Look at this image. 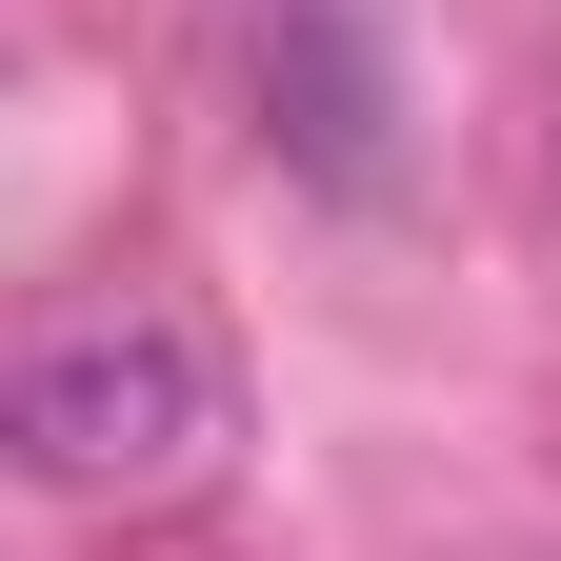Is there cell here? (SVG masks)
<instances>
[{
	"label": "cell",
	"instance_id": "obj_1",
	"mask_svg": "<svg viewBox=\"0 0 561 561\" xmlns=\"http://www.w3.org/2000/svg\"><path fill=\"white\" fill-rule=\"evenodd\" d=\"M221 341L181 301H60L21 362H0V461L41 481V502H181L201 461H221Z\"/></svg>",
	"mask_w": 561,
	"mask_h": 561
},
{
	"label": "cell",
	"instance_id": "obj_2",
	"mask_svg": "<svg viewBox=\"0 0 561 561\" xmlns=\"http://www.w3.org/2000/svg\"><path fill=\"white\" fill-rule=\"evenodd\" d=\"M261 101H301L280 140H301L321 181H381V60H362V41H321V21H280V60H261Z\"/></svg>",
	"mask_w": 561,
	"mask_h": 561
}]
</instances>
